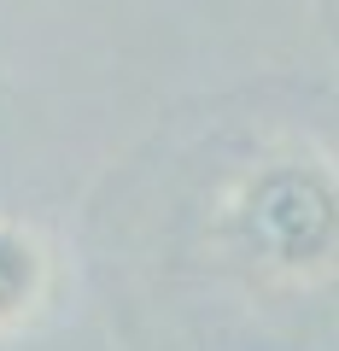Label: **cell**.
Instances as JSON below:
<instances>
[{
  "mask_svg": "<svg viewBox=\"0 0 339 351\" xmlns=\"http://www.w3.org/2000/svg\"><path fill=\"white\" fill-rule=\"evenodd\" d=\"M223 223L258 269L316 281L339 269V170L316 152H275L234 182Z\"/></svg>",
  "mask_w": 339,
  "mask_h": 351,
  "instance_id": "obj_1",
  "label": "cell"
},
{
  "mask_svg": "<svg viewBox=\"0 0 339 351\" xmlns=\"http://www.w3.org/2000/svg\"><path fill=\"white\" fill-rule=\"evenodd\" d=\"M53 263L24 223H0V328H18L47 304Z\"/></svg>",
  "mask_w": 339,
  "mask_h": 351,
  "instance_id": "obj_2",
  "label": "cell"
}]
</instances>
